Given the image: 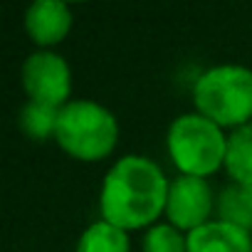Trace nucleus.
<instances>
[{
	"instance_id": "1",
	"label": "nucleus",
	"mask_w": 252,
	"mask_h": 252,
	"mask_svg": "<svg viewBox=\"0 0 252 252\" xmlns=\"http://www.w3.org/2000/svg\"><path fill=\"white\" fill-rule=\"evenodd\" d=\"M168 186L163 171L151 158L124 156L104 178L99 195L101 215L121 230L144 227L166 208Z\"/></svg>"
},
{
	"instance_id": "2",
	"label": "nucleus",
	"mask_w": 252,
	"mask_h": 252,
	"mask_svg": "<svg viewBox=\"0 0 252 252\" xmlns=\"http://www.w3.org/2000/svg\"><path fill=\"white\" fill-rule=\"evenodd\" d=\"M193 101L218 126H245L252 116V69L240 64L208 69L193 87Z\"/></svg>"
},
{
	"instance_id": "3",
	"label": "nucleus",
	"mask_w": 252,
	"mask_h": 252,
	"mask_svg": "<svg viewBox=\"0 0 252 252\" xmlns=\"http://www.w3.org/2000/svg\"><path fill=\"white\" fill-rule=\"evenodd\" d=\"M57 144L82 161H96L111 154L119 139V126L109 109L96 101L77 99L62 106L57 131Z\"/></svg>"
},
{
	"instance_id": "4",
	"label": "nucleus",
	"mask_w": 252,
	"mask_h": 252,
	"mask_svg": "<svg viewBox=\"0 0 252 252\" xmlns=\"http://www.w3.org/2000/svg\"><path fill=\"white\" fill-rule=\"evenodd\" d=\"M168 151L183 176H208L225 163L227 139L220 126L203 114H183L168 129Z\"/></svg>"
},
{
	"instance_id": "5",
	"label": "nucleus",
	"mask_w": 252,
	"mask_h": 252,
	"mask_svg": "<svg viewBox=\"0 0 252 252\" xmlns=\"http://www.w3.org/2000/svg\"><path fill=\"white\" fill-rule=\"evenodd\" d=\"M23 87L30 94V101H42L62 109L72 89L69 67L60 55L40 50L23 64Z\"/></svg>"
},
{
	"instance_id": "6",
	"label": "nucleus",
	"mask_w": 252,
	"mask_h": 252,
	"mask_svg": "<svg viewBox=\"0 0 252 252\" xmlns=\"http://www.w3.org/2000/svg\"><path fill=\"white\" fill-rule=\"evenodd\" d=\"M213 210V190L205 178L198 176H181L168 186L166 213L178 230H195L208 222Z\"/></svg>"
},
{
	"instance_id": "7",
	"label": "nucleus",
	"mask_w": 252,
	"mask_h": 252,
	"mask_svg": "<svg viewBox=\"0 0 252 252\" xmlns=\"http://www.w3.org/2000/svg\"><path fill=\"white\" fill-rule=\"evenodd\" d=\"M188 252H252L250 230L225 220L205 222L188 232Z\"/></svg>"
},
{
	"instance_id": "8",
	"label": "nucleus",
	"mask_w": 252,
	"mask_h": 252,
	"mask_svg": "<svg viewBox=\"0 0 252 252\" xmlns=\"http://www.w3.org/2000/svg\"><path fill=\"white\" fill-rule=\"evenodd\" d=\"M72 25V13L60 0H37L28 8L25 28L37 45H57Z\"/></svg>"
},
{
	"instance_id": "9",
	"label": "nucleus",
	"mask_w": 252,
	"mask_h": 252,
	"mask_svg": "<svg viewBox=\"0 0 252 252\" xmlns=\"http://www.w3.org/2000/svg\"><path fill=\"white\" fill-rule=\"evenodd\" d=\"M218 210L225 222L252 230V183H232L218 198Z\"/></svg>"
},
{
	"instance_id": "10",
	"label": "nucleus",
	"mask_w": 252,
	"mask_h": 252,
	"mask_svg": "<svg viewBox=\"0 0 252 252\" xmlns=\"http://www.w3.org/2000/svg\"><path fill=\"white\" fill-rule=\"evenodd\" d=\"M225 166L237 183H252V124L237 126L227 139Z\"/></svg>"
},
{
	"instance_id": "11",
	"label": "nucleus",
	"mask_w": 252,
	"mask_h": 252,
	"mask_svg": "<svg viewBox=\"0 0 252 252\" xmlns=\"http://www.w3.org/2000/svg\"><path fill=\"white\" fill-rule=\"evenodd\" d=\"M77 252H129V237H126V230L99 220L84 230Z\"/></svg>"
},
{
	"instance_id": "12",
	"label": "nucleus",
	"mask_w": 252,
	"mask_h": 252,
	"mask_svg": "<svg viewBox=\"0 0 252 252\" xmlns=\"http://www.w3.org/2000/svg\"><path fill=\"white\" fill-rule=\"evenodd\" d=\"M60 106L52 104H42V101H28L20 111V126L23 131L35 139V141H45L47 136H55L57 131V121H60Z\"/></svg>"
},
{
	"instance_id": "13",
	"label": "nucleus",
	"mask_w": 252,
	"mask_h": 252,
	"mask_svg": "<svg viewBox=\"0 0 252 252\" xmlns=\"http://www.w3.org/2000/svg\"><path fill=\"white\" fill-rule=\"evenodd\" d=\"M144 252H188V240L173 225H156L144 237Z\"/></svg>"
}]
</instances>
